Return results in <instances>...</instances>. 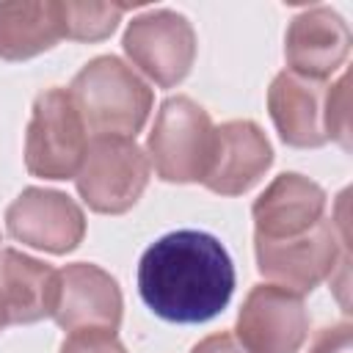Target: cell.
<instances>
[{"mask_svg":"<svg viewBox=\"0 0 353 353\" xmlns=\"http://www.w3.org/2000/svg\"><path fill=\"white\" fill-rule=\"evenodd\" d=\"M190 353H248V350L237 342V336H234V334L221 331V334H212V336L201 339Z\"/></svg>","mask_w":353,"mask_h":353,"instance_id":"cell-20","label":"cell"},{"mask_svg":"<svg viewBox=\"0 0 353 353\" xmlns=\"http://www.w3.org/2000/svg\"><path fill=\"white\" fill-rule=\"evenodd\" d=\"M61 273V295L55 306V323L63 331L108 328L116 331L121 323V290L116 279L91 262L66 265Z\"/></svg>","mask_w":353,"mask_h":353,"instance_id":"cell-13","label":"cell"},{"mask_svg":"<svg viewBox=\"0 0 353 353\" xmlns=\"http://www.w3.org/2000/svg\"><path fill=\"white\" fill-rule=\"evenodd\" d=\"M85 130L94 135L135 138L152 110V88L116 55L88 61L66 88Z\"/></svg>","mask_w":353,"mask_h":353,"instance_id":"cell-3","label":"cell"},{"mask_svg":"<svg viewBox=\"0 0 353 353\" xmlns=\"http://www.w3.org/2000/svg\"><path fill=\"white\" fill-rule=\"evenodd\" d=\"M270 163L273 149L265 132L248 119H234L215 127L212 160L201 185L221 196H240L265 176Z\"/></svg>","mask_w":353,"mask_h":353,"instance_id":"cell-12","label":"cell"},{"mask_svg":"<svg viewBox=\"0 0 353 353\" xmlns=\"http://www.w3.org/2000/svg\"><path fill=\"white\" fill-rule=\"evenodd\" d=\"M3 328H6V325H3V323H0V331H3Z\"/></svg>","mask_w":353,"mask_h":353,"instance_id":"cell-21","label":"cell"},{"mask_svg":"<svg viewBox=\"0 0 353 353\" xmlns=\"http://www.w3.org/2000/svg\"><path fill=\"white\" fill-rule=\"evenodd\" d=\"M309 353H353V325L336 323V325L323 328L314 336Z\"/></svg>","mask_w":353,"mask_h":353,"instance_id":"cell-19","label":"cell"},{"mask_svg":"<svg viewBox=\"0 0 353 353\" xmlns=\"http://www.w3.org/2000/svg\"><path fill=\"white\" fill-rule=\"evenodd\" d=\"M138 292L168 323H207L234 292V265L218 237L199 229L168 232L143 251Z\"/></svg>","mask_w":353,"mask_h":353,"instance_id":"cell-1","label":"cell"},{"mask_svg":"<svg viewBox=\"0 0 353 353\" xmlns=\"http://www.w3.org/2000/svg\"><path fill=\"white\" fill-rule=\"evenodd\" d=\"M61 353H127V350L119 342L116 331H108V328H83V331H72L63 339Z\"/></svg>","mask_w":353,"mask_h":353,"instance_id":"cell-18","label":"cell"},{"mask_svg":"<svg viewBox=\"0 0 353 353\" xmlns=\"http://www.w3.org/2000/svg\"><path fill=\"white\" fill-rule=\"evenodd\" d=\"M350 52V28L328 6L301 11L284 36V55L292 74L325 83Z\"/></svg>","mask_w":353,"mask_h":353,"instance_id":"cell-11","label":"cell"},{"mask_svg":"<svg viewBox=\"0 0 353 353\" xmlns=\"http://www.w3.org/2000/svg\"><path fill=\"white\" fill-rule=\"evenodd\" d=\"M234 331L248 353H298L309 336V312L298 292L256 284L243 301Z\"/></svg>","mask_w":353,"mask_h":353,"instance_id":"cell-9","label":"cell"},{"mask_svg":"<svg viewBox=\"0 0 353 353\" xmlns=\"http://www.w3.org/2000/svg\"><path fill=\"white\" fill-rule=\"evenodd\" d=\"M121 47L132 66H138L154 85L174 88L193 66L196 33L182 14L157 8L127 25Z\"/></svg>","mask_w":353,"mask_h":353,"instance_id":"cell-8","label":"cell"},{"mask_svg":"<svg viewBox=\"0 0 353 353\" xmlns=\"http://www.w3.org/2000/svg\"><path fill=\"white\" fill-rule=\"evenodd\" d=\"M149 157L135 138L94 135L74 176L80 199L102 215L127 212L149 185Z\"/></svg>","mask_w":353,"mask_h":353,"instance_id":"cell-5","label":"cell"},{"mask_svg":"<svg viewBox=\"0 0 353 353\" xmlns=\"http://www.w3.org/2000/svg\"><path fill=\"white\" fill-rule=\"evenodd\" d=\"M61 273L17 248H0V323L19 325L55 314Z\"/></svg>","mask_w":353,"mask_h":353,"instance_id":"cell-14","label":"cell"},{"mask_svg":"<svg viewBox=\"0 0 353 353\" xmlns=\"http://www.w3.org/2000/svg\"><path fill=\"white\" fill-rule=\"evenodd\" d=\"M6 229L30 248L69 254L85 234V215L80 204L61 190L25 188L6 210Z\"/></svg>","mask_w":353,"mask_h":353,"instance_id":"cell-10","label":"cell"},{"mask_svg":"<svg viewBox=\"0 0 353 353\" xmlns=\"http://www.w3.org/2000/svg\"><path fill=\"white\" fill-rule=\"evenodd\" d=\"M61 0H17L0 3V58L28 61L63 39Z\"/></svg>","mask_w":353,"mask_h":353,"instance_id":"cell-16","label":"cell"},{"mask_svg":"<svg viewBox=\"0 0 353 353\" xmlns=\"http://www.w3.org/2000/svg\"><path fill=\"white\" fill-rule=\"evenodd\" d=\"M130 6L119 3H63V33L74 41H99L116 30Z\"/></svg>","mask_w":353,"mask_h":353,"instance_id":"cell-17","label":"cell"},{"mask_svg":"<svg viewBox=\"0 0 353 353\" xmlns=\"http://www.w3.org/2000/svg\"><path fill=\"white\" fill-rule=\"evenodd\" d=\"M350 74L336 83H317L290 69L279 72L268 88V110L279 138L298 149H314L336 141L350 149Z\"/></svg>","mask_w":353,"mask_h":353,"instance_id":"cell-2","label":"cell"},{"mask_svg":"<svg viewBox=\"0 0 353 353\" xmlns=\"http://www.w3.org/2000/svg\"><path fill=\"white\" fill-rule=\"evenodd\" d=\"M325 212V190L301 174H279L254 201V234L284 240L317 226Z\"/></svg>","mask_w":353,"mask_h":353,"instance_id":"cell-15","label":"cell"},{"mask_svg":"<svg viewBox=\"0 0 353 353\" xmlns=\"http://www.w3.org/2000/svg\"><path fill=\"white\" fill-rule=\"evenodd\" d=\"M212 146L215 124L210 113L190 97H168L154 116L146 157L163 182H201Z\"/></svg>","mask_w":353,"mask_h":353,"instance_id":"cell-4","label":"cell"},{"mask_svg":"<svg viewBox=\"0 0 353 353\" xmlns=\"http://www.w3.org/2000/svg\"><path fill=\"white\" fill-rule=\"evenodd\" d=\"M88 149L85 124L66 88H47L33 99L25 132V168L41 179H72Z\"/></svg>","mask_w":353,"mask_h":353,"instance_id":"cell-6","label":"cell"},{"mask_svg":"<svg viewBox=\"0 0 353 353\" xmlns=\"http://www.w3.org/2000/svg\"><path fill=\"white\" fill-rule=\"evenodd\" d=\"M254 254L265 279L303 295L334 273L339 254H347V234H336V223L323 218L298 237L270 240L254 234Z\"/></svg>","mask_w":353,"mask_h":353,"instance_id":"cell-7","label":"cell"}]
</instances>
